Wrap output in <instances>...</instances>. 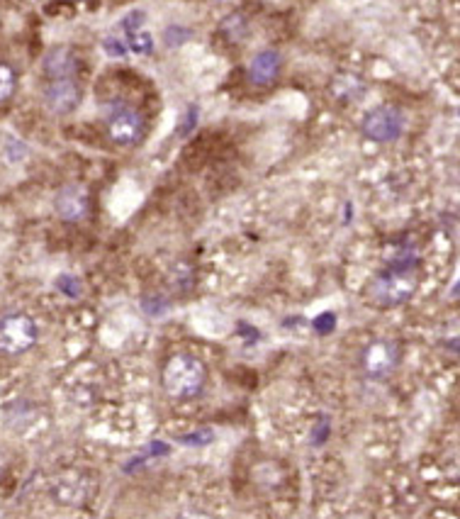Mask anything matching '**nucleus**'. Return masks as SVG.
<instances>
[{"label": "nucleus", "mask_w": 460, "mask_h": 519, "mask_svg": "<svg viewBox=\"0 0 460 519\" xmlns=\"http://www.w3.org/2000/svg\"><path fill=\"white\" fill-rule=\"evenodd\" d=\"M419 285L417 266L390 264L368 283V300L378 308H399L414 295Z\"/></svg>", "instance_id": "1"}, {"label": "nucleus", "mask_w": 460, "mask_h": 519, "mask_svg": "<svg viewBox=\"0 0 460 519\" xmlns=\"http://www.w3.org/2000/svg\"><path fill=\"white\" fill-rule=\"evenodd\" d=\"M207 380V368L197 356L176 354L163 368V390L173 400H192L202 393Z\"/></svg>", "instance_id": "2"}, {"label": "nucleus", "mask_w": 460, "mask_h": 519, "mask_svg": "<svg viewBox=\"0 0 460 519\" xmlns=\"http://www.w3.org/2000/svg\"><path fill=\"white\" fill-rule=\"evenodd\" d=\"M39 329L32 317L22 313L5 315L0 317V354L3 356H20L37 344Z\"/></svg>", "instance_id": "3"}, {"label": "nucleus", "mask_w": 460, "mask_h": 519, "mask_svg": "<svg viewBox=\"0 0 460 519\" xmlns=\"http://www.w3.org/2000/svg\"><path fill=\"white\" fill-rule=\"evenodd\" d=\"M404 112L394 105H378L370 112H365L363 122H360V130L368 140L380 142V144H388L402 137L404 132Z\"/></svg>", "instance_id": "4"}, {"label": "nucleus", "mask_w": 460, "mask_h": 519, "mask_svg": "<svg viewBox=\"0 0 460 519\" xmlns=\"http://www.w3.org/2000/svg\"><path fill=\"white\" fill-rule=\"evenodd\" d=\"M107 137L117 146H135L144 137V115L132 105L117 103L105 120Z\"/></svg>", "instance_id": "5"}, {"label": "nucleus", "mask_w": 460, "mask_h": 519, "mask_svg": "<svg viewBox=\"0 0 460 519\" xmlns=\"http://www.w3.org/2000/svg\"><path fill=\"white\" fill-rule=\"evenodd\" d=\"M83 96V88L78 86L76 78H56V81H49L44 88V105L54 112V115L63 117L71 115L78 107Z\"/></svg>", "instance_id": "6"}, {"label": "nucleus", "mask_w": 460, "mask_h": 519, "mask_svg": "<svg viewBox=\"0 0 460 519\" xmlns=\"http://www.w3.org/2000/svg\"><path fill=\"white\" fill-rule=\"evenodd\" d=\"M54 210L61 220L66 222H81L91 212V197L88 190L81 186H63L54 197Z\"/></svg>", "instance_id": "7"}, {"label": "nucleus", "mask_w": 460, "mask_h": 519, "mask_svg": "<svg viewBox=\"0 0 460 519\" xmlns=\"http://www.w3.org/2000/svg\"><path fill=\"white\" fill-rule=\"evenodd\" d=\"M78 57L71 47H52L42 59V71L49 81L56 78H76L78 76Z\"/></svg>", "instance_id": "8"}, {"label": "nucleus", "mask_w": 460, "mask_h": 519, "mask_svg": "<svg viewBox=\"0 0 460 519\" xmlns=\"http://www.w3.org/2000/svg\"><path fill=\"white\" fill-rule=\"evenodd\" d=\"M363 363L365 370L375 378H385L388 373H392V368L399 363V351L397 344L390 342H375L365 349L363 354Z\"/></svg>", "instance_id": "9"}, {"label": "nucleus", "mask_w": 460, "mask_h": 519, "mask_svg": "<svg viewBox=\"0 0 460 519\" xmlns=\"http://www.w3.org/2000/svg\"><path fill=\"white\" fill-rule=\"evenodd\" d=\"M283 59L275 49H261L249 63V81L254 86H270L280 76Z\"/></svg>", "instance_id": "10"}, {"label": "nucleus", "mask_w": 460, "mask_h": 519, "mask_svg": "<svg viewBox=\"0 0 460 519\" xmlns=\"http://www.w3.org/2000/svg\"><path fill=\"white\" fill-rule=\"evenodd\" d=\"M331 93H334V98H339L341 103H348L363 96L365 83L360 81L358 76H353V73H344V76H336L334 81H331Z\"/></svg>", "instance_id": "11"}, {"label": "nucleus", "mask_w": 460, "mask_h": 519, "mask_svg": "<svg viewBox=\"0 0 460 519\" xmlns=\"http://www.w3.org/2000/svg\"><path fill=\"white\" fill-rule=\"evenodd\" d=\"M15 88H17V73H15V68L10 63L0 61V103L10 100Z\"/></svg>", "instance_id": "12"}, {"label": "nucleus", "mask_w": 460, "mask_h": 519, "mask_svg": "<svg viewBox=\"0 0 460 519\" xmlns=\"http://www.w3.org/2000/svg\"><path fill=\"white\" fill-rule=\"evenodd\" d=\"M56 290L61 295H66V298H71V300H76V298H81V293H83V283H81V278L78 276H73V273H61L56 278Z\"/></svg>", "instance_id": "13"}, {"label": "nucleus", "mask_w": 460, "mask_h": 519, "mask_svg": "<svg viewBox=\"0 0 460 519\" xmlns=\"http://www.w3.org/2000/svg\"><path fill=\"white\" fill-rule=\"evenodd\" d=\"M127 42H130V49L137 54H151L153 49V37L149 32H144V29H137V32H130L125 34Z\"/></svg>", "instance_id": "14"}, {"label": "nucleus", "mask_w": 460, "mask_h": 519, "mask_svg": "<svg viewBox=\"0 0 460 519\" xmlns=\"http://www.w3.org/2000/svg\"><path fill=\"white\" fill-rule=\"evenodd\" d=\"M312 327H314V332L321 334V337H324V334H331L336 327V315L334 313H321L319 317L312 322Z\"/></svg>", "instance_id": "15"}, {"label": "nucleus", "mask_w": 460, "mask_h": 519, "mask_svg": "<svg viewBox=\"0 0 460 519\" xmlns=\"http://www.w3.org/2000/svg\"><path fill=\"white\" fill-rule=\"evenodd\" d=\"M122 32L130 34V32H137V29H144V13H139V10H135V13L125 15L120 22Z\"/></svg>", "instance_id": "16"}, {"label": "nucleus", "mask_w": 460, "mask_h": 519, "mask_svg": "<svg viewBox=\"0 0 460 519\" xmlns=\"http://www.w3.org/2000/svg\"><path fill=\"white\" fill-rule=\"evenodd\" d=\"M102 47H105V52L110 54V57H115V59H125L127 57V44H125V39H120V37H105Z\"/></svg>", "instance_id": "17"}, {"label": "nucleus", "mask_w": 460, "mask_h": 519, "mask_svg": "<svg viewBox=\"0 0 460 519\" xmlns=\"http://www.w3.org/2000/svg\"><path fill=\"white\" fill-rule=\"evenodd\" d=\"M185 39H190V29H185V27H168V29H166V42H168V47H176V44H183Z\"/></svg>", "instance_id": "18"}, {"label": "nucleus", "mask_w": 460, "mask_h": 519, "mask_svg": "<svg viewBox=\"0 0 460 519\" xmlns=\"http://www.w3.org/2000/svg\"><path fill=\"white\" fill-rule=\"evenodd\" d=\"M197 117H200V110H197V105H190V107H187L185 122H183V127L178 132H181V135H190V130L197 125Z\"/></svg>", "instance_id": "19"}, {"label": "nucleus", "mask_w": 460, "mask_h": 519, "mask_svg": "<svg viewBox=\"0 0 460 519\" xmlns=\"http://www.w3.org/2000/svg\"><path fill=\"white\" fill-rule=\"evenodd\" d=\"M210 439H212V434L207 432L205 437H200V434H195V437H185V439H183V442H185V444H205V442H210Z\"/></svg>", "instance_id": "20"}, {"label": "nucleus", "mask_w": 460, "mask_h": 519, "mask_svg": "<svg viewBox=\"0 0 460 519\" xmlns=\"http://www.w3.org/2000/svg\"><path fill=\"white\" fill-rule=\"evenodd\" d=\"M66 3H81V0H66Z\"/></svg>", "instance_id": "21"}]
</instances>
